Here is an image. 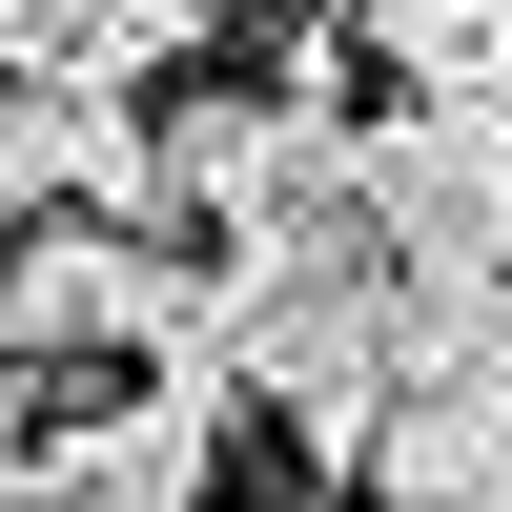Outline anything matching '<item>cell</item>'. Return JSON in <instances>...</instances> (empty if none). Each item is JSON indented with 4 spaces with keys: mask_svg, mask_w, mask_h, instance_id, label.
<instances>
[{
    "mask_svg": "<svg viewBox=\"0 0 512 512\" xmlns=\"http://www.w3.org/2000/svg\"><path fill=\"white\" fill-rule=\"evenodd\" d=\"M21 226H41V185H21V144H0V267H21Z\"/></svg>",
    "mask_w": 512,
    "mask_h": 512,
    "instance_id": "cell-6",
    "label": "cell"
},
{
    "mask_svg": "<svg viewBox=\"0 0 512 512\" xmlns=\"http://www.w3.org/2000/svg\"><path fill=\"white\" fill-rule=\"evenodd\" d=\"M226 349H185V369H144L123 410H82V431H41V472L21 512H205V472H226Z\"/></svg>",
    "mask_w": 512,
    "mask_h": 512,
    "instance_id": "cell-4",
    "label": "cell"
},
{
    "mask_svg": "<svg viewBox=\"0 0 512 512\" xmlns=\"http://www.w3.org/2000/svg\"><path fill=\"white\" fill-rule=\"evenodd\" d=\"M21 472H41V431H21V390H0V512H21Z\"/></svg>",
    "mask_w": 512,
    "mask_h": 512,
    "instance_id": "cell-7",
    "label": "cell"
},
{
    "mask_svg": "<svg viewBox=\"0 0 512 512\" xmlns=\"http://www.w3.org/2000/svg\"><path fill=\"white\" fill-rule=\"evenodd\" d=\"M205 287L164 226H21V267H0V390H62V369H185L205 349Z\"/></svg>",
    "mask_w": 512,
    "mask_h": 512,
    "instance_id": "cell-2",
    "label": "cell"
},
{
    "mask_svg": "<svg viewBox=\"0 0 512 512\" xmlns=\"http://www.w3.org/2000/svg\"><path fill=\"white\" fill-rule=\"evenodd\" d=\"M492 512H512V492H492Z\"/></svg>",
    "mask_w": 512,
    "mask_h": 512,
    "instance_id": "cell-8",
    "label": "cell"
},
{
    "mask_svg": "<svg viewBox=\"0 0 512 512\" xmlns=\"http://www.w3.org/2000/svg\"><path fill=\"white\" fill-rule=\"evenodd\" d=\"M369 246L410 287H512V103H369Z\"/></svg>",
    "mask_w": 512,
    "mask_h": 512,
    "instance_id": "cell-3",
    "label": "cell"
},
{
    "mask_svg": "<svg viewBox=\"0 0 512 512\" xmlns=\"http://www.w3.org/2000/svg\"><path fill=\"white\" fill-rule=\"evenodd\" d=\"M205 349H226L246 410H287V451L349 472L369 410H390V369H410V267L369 226H267V246H226V287H205Z\"/></svg>",
    "mask_w": 512,
    "mask_h": 512,
    "instance_id": "cell-1",
    "label": "cell"
},
{
    "mask_svg": "<svg viewBox=\"0 0 512 512\" xmlns=\"http://www.w3.org/2000/svg\"><path fill=\"white\" fill-rule=\"evenodd\" d=\"M226 41V0H0V82H164Z\"/></svg>",
    "mask_w": 512,
    "mask_h": 512,
    "instance_id": "cell-5",
    "label": "cell"
}]
</instances>
